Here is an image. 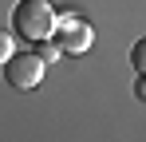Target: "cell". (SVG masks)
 I'll list each match as a JSON object with an SVG mask.
<instances>
[{"mask_svg":"<svg viewBox=\"0 0 146 142\" xmlns=\"http://www.w3.org/2000/svg\"><path fill=\"white\" fill-rule=\"evenodd\" d=\"M12 55H16V40H12V36H8V32L0 28V67H4V63H8Z\"/></svg>","mask_w":146,"mask_h":142,"instance_id":"5","label":"cell"},{"mask_svg":"<svg viewBox=\"0 0 146 142\" xmlns=\"http://www.w3.org/2000/svg\"><path fill=\"white\" fill-rule=\"evenodd\" d=\"M40 55L51 63V59H59V55H63V47H59V44H51V40H44V44H40Z\"/></svg>","mask_w":146,"mask_h":142,"instance_id":"6","label":"cell"},{"mask_svg":"<svg viewBox=\"0 0 146 142\" xmlns=\"http://www.w3.org/2000/svg\"><path fill=\"white\" fill-rule=\"evenodd\" d=\"M44 67H48V59L36 51H16L8 63H4V79H8V87H16V91H32V87H40V79H44Z\"/></svg>","mask_w":146,"mask_h":142,"instance_id":"2","label":"cell"},{"mask_svg":"<svg viewBox=\"0 0 146 142\" xmlns=\"http://www.w3.org/2000/svg\"><path fill=\"white\" fill-rule=\"evenodd\" d=\"M138 99H146V75H138Z\"/></svg>","mask_w":146,"mask_h":142,"instance_id":"7","label":"cell"},{"mask_svg":"<svg viewBox=\"0 0 146 142\" xmlns=\"http://www.w3.org/2000/svg\"><path fill=\"white\" fill-rule=\"evenodd\" d=\"M130 67L138 71V75H146V36H142L134 47H130Z\"/></svg>","mask_w":146,"mask_h":142,"instance_id":"4","label":"cell"},{"mask_svg":"<svg viewBox=\"0 0 146 142\" xmlns=\"http://www.w3.org/2000/svg\"><path fill=\"white\" fill-rule=\"evenodd\" d=\"M55 36H59L55 44L63 47L67 55H83V51L91 47V40H95V36H91V28L79 20V16H71V12H63V16H59V28H55Z\"/></svg>","mask_w":146,"mask_h":142,"instance_id":"3","label":"cell"},{"mask_svg":"<svg viewBox=\"0 0 146 142\" xmlns=\"http://www.w3.org/2000/svg\"><path fill=\"white\" fill-rule=\"evenodd\" d=\"M12 28L24 44H44L59 28V12L51 0H20L12 8Z\"/></svg>","mask_w":146,"mask_h":142,"instance_id":"1","label":"cell"}]
</instances>
